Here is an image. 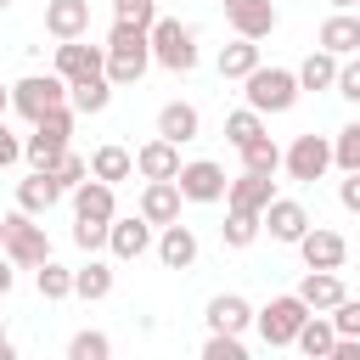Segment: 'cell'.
Instances as JSON below:
<instances>
[{
  "mask_svg": "<svg viewBox=\"0 0 360 360\" xmlns=\"http://www.w3.org/2000/svg\"><path fill=\"white\" fill-rule=\"evenodd\" d=\"M180 180H146V191H141V214L163 231V225H174L180 219Z\"/></svg>",
  "mask_w": 360,
  "mask_h": 360,
  "instance_id": "obj_15",
  "label": "cell"
},
{
  "mask_svg": "<svg viewBox=\"0 0 360 360\" xmlns=\"http://www.w3.org/2000/svg\"><path fill=\"white\" fill-rule=\"evenodd\" d=\"M146 68H152V28L118 17L112 34H107V79L112 84H141Z\"/></svg>",
  "mask_w": 360,
  "mask_h": 360,
  "instance_id": "obj_1",
  "label": "cell"
},
{
  "mask_svg": "<svg viewBox=\"0 0 360 360\" xmlns=\"http://www.w3.org/2000/svg\"><path fill=\"white\" fill-rule=\"evenodd\" d=\"M68 101H73V112H101V107L112 101V79H107V73H90V79L68 84Z\"/></svg>",
  "mask_w": 360,
  "mask_h": 360,
  "instance_id": "obj_30",
  "label": "cell"
},
{
  "mask_svg": "<svg viewBox=\"0 0 360 360\" xmlns=\"http://www.w3.org/2000/svg\"><path fill=\"white\" fill-rule=\"evenodd\" d=\"M202 354H208V360H248V349H242V332H214V338L202 343Z\"/></svg>",
  "mask_w": 360,
  "mask_h": 360,
  "instance_id": "obj_38",
  "label": "cell"
},
{
  "mask_svg": "<svg viewBox=\"0 0 360 360\" xmlns=\"http://www.w3.org/2000/svg\"><path fill=\"white\" fill-rule=\"evenodd\" d=\"M332 163L349 174V169H360V124H343L338 135H332Z\"/></svg>",
  "mask_w": 360,
  "mask_h": 360,
  "instance_id": "obj_36",
  "label": "cell"
},
{
  "mask_svg": "<svg viewBox=\"0 0 360 360\" xmlns=\"http://www.w3.org/2000/svg\"><path fill=\"white\" fill-rule=\"evenodd\" d=\"M242 152V169H253V174H276L281 169V146L270 141V135H253L248 146H236Z\"/></svg>",
  "mask_w": 360,
  "mask_h": 360,
  "instance_id": "obj_31",
  "label": "cell"
},
{
  "mask_svg": "<svg viewBox=\"0 0 360 360\" xmlns=\"http://www.w3.org/2000/svg\"><path fill=\"white\" fill-rule=\"evenodd\" d=\"M332 343H338L332 315H326V309H309V321L298 326V349H304L309 360H332Z\"/></svg>",
  "mask_w": 360,
  "mask_h": 360,
  "instance_id": "obj_24",
  "label": "cell"
},
{
  "mask_svg": "<svg viewBox=\"0 0 360 360\" xmlns=\"http://www.w3.org/2000/svg\"><path fill=\"white\" fill-rule=\"evenodd\" d=\"M338 202H343L349 214H360V169H349V174H343V186H338Z\"/></svg>",
  "mask_w": 360,
  "mask_h": 360,
  "instance_id": "obj_44",
  "label": "cell"
},
{
  "mask_svg": "<svg viewBox=\"0 0 360 360\" xmlns=\"http://www.w3.org/2000/svg\"><path fill=\"white\" fill-rule=\"evenodd\" d=\"M11 264H22V270H39L45 259H51V236H45V225H39V214H28V208H17V214H6V248H0Z\"/></svg>",
  "mask_w": 360,
  "mask_h": 360,
  "instance_id": "obj_2",
  "label": "cell"
},
{
  "mask_svg": "<svg viewBox=\"0 0 360 360\" xmlns=\"http://www.w3.org/2000/svg\"><path fill=\"white\" fill-rule=\"evenodd\" d=\"M332 360H360V338H338L332 343Z\"/></svg>",
  "mask_w": 360,
  "mask_h": 360,
  "instance_id": "obj_46",
  "label": "cell"
},
{
  "mask_svg": "<svg viewBox=\"0 0 360 360\" xmlns=\"http://www.w3.org/2000/svg\"><path fill=\"white\" fill-rule=\"evenodd\" d=\"M264 225H270V236L276 242H304V231H309V214H304V202H292V197H276L270 208H264Z\"/></svg>",
  "mask_w": 360,
  "mask_h": 360,
  "instance_id": "obj_17",
  "label": "cell"
},
{
  "mask_svg": "<svg viewBox=\"0 0 360 360\" xmlns=\"http://www.w3.org/2000/svg\"><path fill=\"white\" fill-rule=\"evenodd\" d=\"M242 84H248V90H242L248 107H259V112H287V107L298 101V90H304L292 68H264V62H259Z\"/></svg>",
  "mask_w": 360,
  "mask_h": 360,
  "instance_id": "obj_3",
  "label": "cell"
},
{
  "mask_svg": "<svg viewBox=\"0 0 360 360\" xmlns=\"http://www.w3.org/2000/svg\"><path fill=\"white\" fill-rule=\"evenodd\" d=\"M17 158H22V141H17V135L6 129V118H0V169H6V163H17Z\"/></svg>",
  "mask_w": 360,
  "mask_h": 360,
  "instance_id": "obj_45",
  "label": "cell"
},
{
  "mask_svg": "<svg viewBox=\"0 0 360 360\" xmlns=\"http://www.w3.org/2000/svg\"><path fill=\"white\" fill-rule=\"evenodd\" d=\"M11 107H17L28 124H39L45 112L68 107V79H62V73H28V79L11 84Z\"/></svg>",
  "mask_w": 360,
  "mask_h": 360,
  "instance_id": "obj_5",
  "label": "cell"
},
{
  "mask_svg": "<svg viewBox=\"0 0 360 360\" xmlns=\"http://www.w3.org/2000/svg\"><path fill=\"white\" fill-rule=\"evenodd\" d=\"M253 135H264V112H259V107H236V112L225 118V141H231V146H248Z\"/></svg>",
  "mask_w": 360,
  "mask_h": 360,
  "instance_id": "obj_33",
  "label": "cell"
},
{
  "mask_svg": "<svg viewBox=\"0 0 360 360\" xmlns=\"http://www.w3.org/2000/svg\"><path fill=\"white\" fill-rule=\"evenodd\" d=\"M73 242H79L84 253H96V248H107V225H90V219H79V225H73Z\"/></svg>",
  "mask_w": 360,
  "mask_h": 360,
  "instance_id": "obj_43",
  "label": "cell"
},
{
  "mask_svg": "<svg viewBox=\"0 0 360 360\" xmlns=\"http://www.w3.org/2000/svg\"><path fill=\"white\" fill-rule=\"evenodd\" d=\"M68 354H73V360H107V354H112V343H107V332H73Z\"/></svg>",
  "mask_w": 360,
  "mask_h": 360,
  "instance_id": "obj_37",
  "label": "cell"
},
{
  "mask_svg": "<svg viewBox=\"0 0 360 360\" xmlns=\"http://www.w3.org/2000/svg\"><path fill=\"white\" fill-rule=\"evenodd\" d=\"M0 6H11V0H0Z\"/></svg>",
  "mask_w": 360,
  "mask_h": 360,
  "instance_id": "obj_52",
  "label": "cell"
},
{
  "mask_svg": "<svg viewBox=\"0 0 360 360\" xmlns=\"http://www.w3.org/2000/svg\"><path fill=\"white\" fill-rule=\"evenodd\" d=\"M332 6H338V11H349V6H360V0H332Z\"/></svg>",
  "mask_w": 360,
  "mask_h": 360,
  "instance_id": "obj_50",
  "label": "cell"
},
{
  "mask_svg": "<svg viewBox=\"0 0 360 360\" xmlns=\"http://www.w3.org/2000/svg\"><path fill=\"white\" fill-rule=\"evenodd\" d=\"M6 292H11V259L0 253V298H6Z\"/></svg>",
  "mask_w": 360,
  "mask_h": 360,
  "instance_id": "obj_47",
  "label": "cell"
},
{
  "mask_svg": "<svg viewBox=\"0 0 360 360\" xmlns=\"http://www.w3.org/2000/svg\"><path fill=\"white\" fill-rule=\"evenodd\" d=\"M73 292H79V298H90V304H96V298H107V292H112V270H107L101 259L79 264V270H73Z\"/></svg>",
  "mask_w": 360,
  "mask_h": 360,
  "instance_id": "obj_32",
  "label": "cell"
},
{
  "mask_svg": "<svg viewBox=\"0 0 360 360\" xmlns=\"http://www.w3.org/2000/svg\"><path fill=\"white\" fill-rule=\"evenodd\" d=\"M276 202V174H253L242 169V180L225 186V208H242V214H264Z\"/></svg>",
  "mask_w": 360,
  "mask_h": 360,
  "instance_id": "obj_10",
  "label": "cell"
},
{
  "mask_svg": "<svg viewBox=\"0 0 360 360\" xmlns=\"http://www.w3.org/2000/svg\"><path fill=\"white\" fill-rule=\"evenodd\" d=\"M298 253H304V264H309V270H338V264L349 259V242H343L338 231L309 225V231H304V242H298Z\"/></svg>",
  "mask_w": 360,
  "mask_h": 360,
  "instance_id": "obj_14",
  "label": "cell"
},
{
  "mask_svg": "<svg viewBox=\"0 0 360 360\" xmlns=\"http://www.w3.org/2000/svg\"><path fill=\"white\" fill-rule=\"evenodd\" d=\"M298 298L309 304V309H338L349 292H343V281H338V270H309L304 281H298Z\"/></svg>",
  "mask_w": 360,
  "mask_h": 360,
  "instance_id": "obj_22",
  "label": "cell"
},
{
  "mask_svg": "<svg viewBox=\"0 0 360 360\" xmlns=\"http://www.w3.org/2000/svg\"><path fill=\"white\" fill-rule=\"evenodd\" d=\"M73 219H90V225H112L118 219V202H112V186L107 180H84V186H73Z\"/></svg>",
  "mask_w": 360,
  "mask_h": 360,
  "instance_id": "obj_11",
  "label": "cell"
},
{
  "mask_svg": "<svg viewBox=\"0 0 360 360\" xmlns=\"http://www.w3.org/2000/svg\"><path fill=\"white\" fill-rule=\"evenodd\" d=\"M62 202V180L51 174V169H34L22 186H17V208H28V214H51Z\"/></svg>",
  "mask_w": 360,
  "mask_h": 360,
  "instance_id": "obj_21",
  "label": "cell"
},
{
  "mask_svg": "<svg viewBox=\"0 0 360 360\" xmlns=\"http://www.w3.org/2000/svg\"><path fill=\"white\" fill-rule=\"evenodd\" d=\"M309 321V304L298 298V292H281V298H270L259 315H253V326H259V338L270 343V349H287V343H298V326Z\"/></svg>",
  "mask_w": 360,
  "mask_h": 360,
  "instance_id": "obj_6",
  "label": "cell"
},
{
  "mask_svg": "<svg viewBox=\"0 0 360 360\" xmlns=\"http://www.w3.org/2000/svg\"><path fill=\"white\" fill-rule=\"evenodd\" d=\"M225 17H231V34H248V39H264V34H276V0H231L225 6Z\"/></svg>",
  "mask_w": 360,
  "mask_h": 360,
  "instance_id": "obj_13",
  "label": "cell"
},
{
  "mask_svg": "<svg viewBox=\"0 0 360 360\" xmlns=\"http://www.w3.org/2000/svg\"><path fill=\"white\" fill-rule=\"evenodd\" d=\"M259 225H264V214H242V208H231V219L219 225V236H225V248H253Z\"/></svg>",
  "mask_w": 360,
  "mask_h": 360,
  "instance_id": "obj_34",
  "label": "cell"
},
{
  "mask_svg": "<svg viewBox=\"0 0 360 360\" xmlns=\"http://www.w3.org/2000/svg\"><path fill=\"white\" fill-rule=\"evenodd\" d=\"M174 180H180V197H186V202H219V197H225V186H231V180H225V169H219V163H208V158L180 163V174H174Z\"/></svg>",
  "mask_w": 360,
  "mask_h": 360,
  "instance_id": "obj_9",
  "label": "cell"
},
{
  "mask_svg": "<svg viewBox=\"0 0 360 360\" xmlns=\"http://www.w3.org/2000/svg\"><path fill=\"white\" fill-rule=\"evenodd\" d=\"M158 259H163V270H191L197 264V231L191 225H163V236H158Z\"/></svg>",
  "mask_w": 360,
  "mask_h": 360,
  "instance_id": "obj_18",
  "label": "cell"
},
{
  "mask_svg": "<svg viewBox=\"0 0 360 360\" xmlns=\"http://www.w3.org/2000/svg\"><path fill=\"white\" fill-rule=\"evenodd\" d=\"M343 101H360V56L354 62H338V84H332Z\"/></svg>",
  "mask_w": 360,
  "mask_h": 360,
  "instance_id": "obj_42",
  "label": "cell"
},
{
  "mask_svg": "<svg viewBox=\"0 0 360 360\" xmlns=\"http://www.w3.org/2000/svg\"><path fill=\"white\" fill-rule=\"evenodd\" d=\"M0 360H11V338H6V321H0Z\"/></svg>",
  "mask_w": 360,
  "mask_h": 360,
  "instance_id": "obj_48",
  "label": "cell"
},
{
  "mask_svg": "<svg viewBox=\"0 0 360 360\" xmlns=\"http://www.w3.org/2000/svg\"><path fill=\"white\" fill-rule=\"evenodd\" d=\"M152 62L169 73H191L197 68V34L180 17H158L152 22Z\"/></svg>",
  "mask_w": 360,
  "mask_h": 360,
  "instance_id": "obj_4",
  "label": "cell"
},
{
  "mask_svg": "<svg viewBox=\"0 0 360 360\" xmlns=\"http://www.w3.org/2000/svg\"><path fill=\"white\" fill-rule=\"evenodd\" d=\"M107 248H112V259H141L146 248H152V219L146 214H129V219H112L107 225Z\"/></svg>",
  "mask_w": 360,
  "mask_h": 360,
  "instance_id": "obj_12",
  "label": "cell"
},
{
  "mask_svg": "<svg viewBox=\"0 0 360 360\" xmlns=\"http://www.w3.org/2000/svg\"><path fill=\"white\" fill-rule=\"evenodd\" d=\"M90 174H96V180H107V186H118V180H129V174H135V152H124L118 141H107V146H96V152H90Z\"/></svg>",
  "mask_w": 360,
  "mask_h": 360,
  "instance_id": "obj_26",
  "label": "cell"
},
{
  "mask_svg": "<svg viewBox=\"0 0 360 360\" xmlns=\"http://www.w3.org/2000/svg\"><path fill=\"white\" fill-rule=\"evenodd\" d=\"M6 107H11V90H6V84H0V118H6Z\"/></svg>",
  "mask_w": 360,
  "mask_h": 360,
  "instance_id": "obj_49",
  "label": "cell"
},
{
  "mask_svg": "<svg viewBox=\"0 0 360 360\" xmlns=\"http://www.w3.org/2000/svg\"><path fill=\"white\" fill-rule=\"evenodd\" d=\"M56 73L68 84H79L90 73H107V45H84V34L79 39H56Z\"/></svg>",
  "mask_w": 360,
  "mask_h": 360,
  "instance_id": "obj_8",
  "label": "cell"
},
{
  "mask_svg": "<svg viewBox=\"0 0 360 360\" xmlns=\"http://www.w3.org/2000/svg\"><path fill=\"white\" fill-rule=\"evenodd\" d=\"M112 11H118L124 22H141V28H152V22H158V0H118Z\"/></svg>",
  "mask_w": 360,
  "mask_h": 360,
  "instance_id": "obj_40",
  "label": "cell"
},
{
  "mask_svg": "<svg viewBox=\"0 0 360 360\" xmlns=\"http://www.w3.org/2000/svg\"><path fill=\"white\" fill-rule=\"evenodd\" d=\"M22 158H28L34 169H56V163L68 158V135H51V129L34 124V135L22 141Z\"/></svg>",
  "mask_w": 360,
  "mask_h": 360,
  "instance_id": "obj_28",
  "label": "cell"
},
{
  "mask_svg": "<svg viewBox=\"0 0 360 360\" xmlns=\"http://www.w3.org/2000/svg\"><path fill=\"white\" fill-rule=\"evenodd\" d=\"M332 326H338V338H360V298H343L332 309Z\"/></svg>",
  "mask_w": 360,
  "mask_h": 360,
  "instance_id": "obj_41",
  "label": "cell"
},
{
  "mask_svg": "<svg viewBox=\"0 0 360 360\" xmlns=\"http://www.w3.org/2000/svg\"><path fill=\"white\" fill-rule=\"evenodd\" d=\"M135 174H146V180H174L180 174V146L174 141H146L141 152H135Z\"/></svg>",
  "mask_w": 360,
  "mask_h": 360,
  "instance_id": "obj_20",
  "label": "cell"
},
{
  "mask_svg": "<svg viewBox=\"0 0 360 360\" xmlns=\"http://www.w3.org/2000/svg\"><path fill=\"white\" fill-rule=\"evenodd\" d=\"M90 28V0H45V34L51 39H79Z\"/></svg>",
  "mask_w": 360,
  "mask_h": 360,
  "instance_id": "obj_16",
  "label": "cell"
},
{
  "mask_svg": "<svg viewBox=\"0 0 360 360\" xmlns=\"http://www.w3.org/2000/svg\"><path fill=\"white\" fill-rule=\"evenodd\" d=\"M332 56H354L360 51V17H349V11H332L326 22H321V34H315Z\"/></svg>",
  "mask_w": 360,
  "mask_h": 360,
  "instance_id": "obj_25",
  "label": "cell"
},
{
  "mask_svg": "<svg viewBox=\"0 0 360 360\" xmlns=\"http://www.w3.org/2000/svg\"><path fill=\"white\" fill-rule=\"evenodd\" d=\"M259 68V39H248V34H236L225 51H219V79H248Z\"/></svg>",
  "mask_w": 360,
  "mask_h": 360,
  "instance_id": "obj_27",
  "label": "cell"
},
{
  "mask_svg": "<svg viewBox=\"0 0 360 360\" xmlns=\"http://www.w3.org/2000/svg\"><path fill=\"white\" fill-rule=\"evenodd\" d=\"M197 129H202V118H197L191 101H163V107H158V135H163V141L186 146V141H197Z\"/></svg>",
  "mask_w": 360,
  "mask_h": 360,
  "instance_id": "obj_19",
  "label": "cell"
},
{
  "mask_svg": "<svg viewBox=\"0 0 360 360\" xmlns=\"http://www.w3.org/2000/svg\"><path fill=\"white\" fill-rule=\"evenodd\" d=\"M298 84H304V90H332V84H338V56H332L326 45H315V51L304 56V68H298Z\"/></svg>",
  "mask_w": 360,
  "mask_h": 360,
  "instance_id": "obj_29",
  "label": "cell"
},
{
  "mask_svg": "<svg viewBox=\"0 0 360 360\" xmlns=\"http://www.w3.org/2000/svg\"><path fill=\"white\" fill-rule=\"evenodd\" d=\"M51 174H56V180H62V191H73V186H84V180H90V163H84V158H73V152H68V158H62V163H56V169H51Z\"/></svg>",
  "mask_w": 360,
  "mask_h": 360,
  "instance_id": "obj_39",
  "label": "cell"
},
{
  "mask_svg": "<svg viewBox=\"0 0 360 360\" xmlns=\"http://www.w3.org/2000/svg\"><path fill=\"white\" fill-rule=\"evenodd\" d=\"M225 6H231V0H225Z\"/></svg>",
  "mask_w": 360,
  "mask_h": 360,
  "instance_id": "obj_53",
  "label": "cell"
},
{
  "mask_svg": "<svg viewBox=\"0 0 360 360\" xmlns=\"http://www.w3.org/2000/svg\"><path fill=\"white\" fill-rule=\"evenodd\" d=\"M208 326L214 332H248L253 326V304L236 298V292H219V298H208Z\"/></svg>",
  "mask_w": 360,
  "mask_h": 360,
  "instance_id": "obj_23",
  "label": "cell"
},
{
  "mask_svg": "<svg viewBox=\"0 0 360 360\" xmlns=\"http://www.w3.org/2000/svg\"><path fill=\"white\" fill-rule=\"evenodd\" d=\"M34 287H39V298H51V304H56V298H73V270H62V264L45 259V264L34 270Z\"/></svg>",
  "mask_w": 360,
  "mask_h": 360,
  "instance_id": "obj_35",
  "label": "cell"
},
{
  "mask_svg": "<svg viewBox=\"0 0 360 360\" xmlns=\"http://www.w3.org/2000/svg\"><path fill=\"white\" fill-rule=\"evenodd\" d=\"M281 169H287L292 180H304V186H309V180H321V174L332 169V141H326V135H315V129H309V135H298V141L281 152Z\"/></svg>",
  "mask_w": 360,
  "mask_h": 360,
  "instance_id": "obj_7",
  "label": "cell"
},
{
  "mask_svg": "<svg viewBox=\"0 0 360 360\" xmlns=\"http://www.w3.org/2000/svg\"><path fill=\"white\" fill-rule=\"evenodd\" d=\"M0 248H6V219H0Z\"/></svg>",
  "mask_w": 360,
  "mask_h": 360,
  "instance_id": "obj_51",
  "label": "cell"
}]
</instances>
